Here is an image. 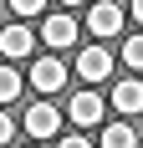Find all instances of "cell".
Instances as JSON below:
<instances>
[{"mask_svg": "<svg viewBox=\"0 0 143 148\" xmlns=\"http://www.w3.org/2000/svg\"><path fill=\"white\" fill-rule=\"evenodd\" d=\"M41 41L51 46V51H56V46H72V41H77V21H72V15H46Z\"/></svg>", "mask_w": 143, "mask_h": 148, "instance_id": "cell-7", "label": "cell"}, {"mask_svg": "<svg viewBox=\"0 0 143 148\" xmlns=\"http://www.w3.org/2000/svg\"><path fill=\"white\" fill-rule=\"evenodd\" d=\"M56 128H61V112H56L51 102H36V107L26 112V133H31V138H56Z\"/></svg>", "mask_w": 143, "mask_h": 148, "instance_id": "cell-4", "label": "cell"}, {"mask_svg": "<svg viewBox=\"0 0 143 148\" xmlns=\"http://www.w3.org/2000/svg\"><path fill=\"white\" fill-rule=\"evenodd\" d=\"M123 61H128L133 72H143V36H133V41L123 46Z\"/></svg>", "mask_w": 143, "mask_h": 148, "instance_id": "cell-11", "label": "cell"}, {"mask_svg": "<svg viewBox=\"0 0 143 148\" xmlns=\"http://www.w3.org/2000/svg\"><path fill=\"white\" fill-rule=\"evenodd\" d=\"M107 72H113L107 46H82V56H77V77H82V82H107Z\"/></svg>", "mask_w": 143, "mask_h": 148, "instance_id": "cell-2", "label": "cell"}, {"mask_svg": "<svg viewBox=\"0 0 143 148\" xmlns=\"http://www.w3.org/2000/svg\"><path fill=\"white\" fill-rule=\"evenodd\" d=\"M31 87H36V92H46V97H51V92H61V87H67V66H61L56 56L31 61Z\"/></svg>", "mask_w": 143, "mask_h": 148, "instance_id": "cell-1", "label": "cell"}, {"mask_svg": "<svg viewBox=\"0 0 143 148\" xmlns=\"http://www.w3.org/2000/svg\"><path fill=\"white\" fill-rule=\"evenodd\" d=\"M61 5H82V0H61Z\"/></svg>", "mask_w": 143, "mask_h": 148, "instance_id": "cell-15", "label": "cell"}, {"mask_svg": "<svg viewBox=\"0 0 143 148\" xmlns=\"http://www.w3.org/2000/svg\"><path fill=\"white\" fill-rule=\"evenodd\" d=\"M133 21H138V26H143V0H133Z\"/></svg>", "mask_w": 143, "mask_h": 148, "instance_id": "cell-14", "label": "cell"}, {"mask_svg": "<svg viewBox=\"0 0 143 148\" xmlns=\"http://www.w3.org/2000/svg\"><path fill=\"white\" fill-rule=\"evenodd\" d=\"M67 112H72L77 128H97V123H102V97H97V92H77Z\"/></svg>", "mask_w": 143, "mask_h": 148, "instance_id": "cell-5", "label": "cell"}, {"mask_svg": "<svg viewBox=\"0 0 143 148\" xmlns=\"http://www.w3.org/2000/svg\"><path fill=\"white\" fill-rule=\"evenodd\" d=\"M36 51V36H31L26 26H5L0 31V56L5 61H21V56H31Z\"/></svg>", "mask_w": 143, "mask_h": 148, "instance_id": "cell-3", "label": "cell"}, {"mask_svg": "<svg viewBox=\"0 0 143 148\" xmlns=\"http://www.w3.org/2000/svg\"><path fill=\"white\" fill-rule=\"evenodd\" d=\"M21 92H26V82H21V72H15L10 61H5V66H0V107H10Z\"/></svg>", "mask_w": 143, "mask_h": 148, "instance_id": "cell-9", "label": "cell"}, {"mask_svg": "<svg viewBox=\"0 0 143 148\" xmlns=\"http://www.w3.org/2000/svg\"><path fill=\"white\" fill-rule=\"evenodd\" d=\"M102 143H107V148H133L138 138H133L128 123H118V128H102Z\"/></svg>", "mask_w": 143, "mask_h": 148, "instance_id": "cell-10", "label": "cell"}, {"mask_svg": "<svg viewBox=\"0 0 143 148\" xmlns=\"http://www.w3.org/2000/svg\"><path fill=\"white\" fill-rule=\"evenodd\" d=\"M10 133H15V128H10V112L0 107V143H10Z\"/></svg>", "mask_w": 143, "mask_h": 148, "instance_id": "cell-13", "label": "cell"}, {"mask_svg": "<svg viewBox=\"0 0 143 148\" xmlns=\"http://www.w3.org/2000/svg\"><path fill=\"white\" fill-rule=\"evenodd\" d=\"M41 5H46V0H10V10H15V15H36Z\"/></svg>", "mask_w": 143, "mask_h": 148, "instance_id": "cell-12", "label": "cell"}, {"mask_svg": "<svg viewBox=\"0 0 143 148\" xmlns=\"http://www.w3.org/2000/svg\"><path fill=\"white\" fill-rule=\"evenodd\" d=\"M113 107H118V112H128V118L143 112V82H138V77H128V82H118V87H113Z\"/></svg>", "mask_w": 143, "mask_h": 148, "instance_id": "cell-8", "label": "cell"}, {"mask_svg": "<svg viewBox=\"0 0 143 148\" xmlns=\"http://www.w3.org/2000/svg\"><path fill=\"white\" fill-rule=\"evenodd\" d=\"M87 26H92V36H118L123 31V5H92Z\"/></svg>", "mask_w": 143, "mask_h": 148, "instance_id": "cell-6", "label": "cell"}]
</instances>
